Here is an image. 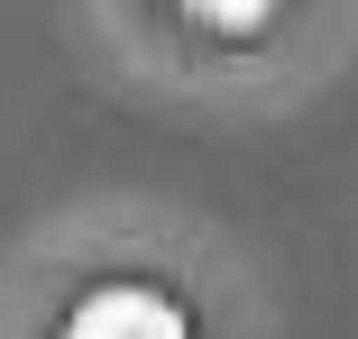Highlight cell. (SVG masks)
I'll list each match as a JSON object with an SVG mask.
<instances>
[{
  "label": "cell",
  "mask_w": 358,
  "mask_h": 339,
  "mask_svg": "<svg viewBox=\"0 0 358 339\" xmlns=\"http://www.w3.org/2000/svg\"><path fill=\"white\" fill-rule=\"evenodd\" d=\"M175 28H193L202 46H257L275 19H285V0H166Z\"/></svg>",
  "instance_id": "obj_2"
},
{
  "label": "cell",
  "mask_w": 358,
  "mask_h": 339,
  "mask_svg": "<svg viewBox=\"0 0 358 339\" xmlns=\"http://www.w3.org/2000/svg\"><path fill=\"white\" fill-rule=\"evenodd\" d=\"M55 339H193V321H184V303L157 294L148 276H110V285H92L74 312H64Z\"/></svg>",
  "instance_id": "obj_1"
}]
</instances>
